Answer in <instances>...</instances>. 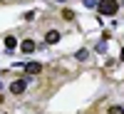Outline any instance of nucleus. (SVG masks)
I'll return each mask as SVG.
<instances>
[{
	"mask_svg": "<svg viewBox=\"0 0 124 114\" xmlns=\"http://www.w3.org/2000/svg\"><path fill=\"white\" fill-rule=\"evenodd\" d=\"M0 102H3V94H0Z\"/></svg>",
	"mask_w": 124,
	"mask_h": 114,
	"instance_id": "13",
	"label": "nucleus"
},
{
	"mask_svg": "<svg viewBox=\"0 0 124 114\" xmlns=\"http://www.w3.org/2000/svg\"><path fill=\"white\" fill-rule=\"evenodd\" d=\"M97 10H99V15H107V17H112V15H117L119 3H117V0H99Z\"/></svg>",
	"mask_w": 124,
	"mask_h": 114,
	"instance_id": "1",
	"label": "nucleus"
},
{
	"mask_svg": "<svg viewBox=\"0 0 124 114\" xmlns=\"http://www.w3.org/2000/svg\"><path fill=\"white\" fill-rule=\"evenodd\" d=\"M77 60H87V50H79V52H77Z\"/></svg>",
	"mask_w": 124,
	"mask_h": 114,
	"instance_id": "11",
	"label": "nucleus"
},
{
	"mask_svg": "<svg viewBox=\"0 0 124 114\" xmlns=\"http://www.w3.org/2000/svg\"><path fill=\"white\" fill-rule=\"evenodd\" d=\"M60 3H62V0H60Z\"/></svg>",
	"mask_w": 124,
	"mask_h": 114,
	"instance_id": "15",
	"label": "nucleus"
},
{
	"mask_svg": "<svg viewBox=\"0 0 124 114\" xmlns=\"http://www.w3.org/2000/svg\"><path fill=\"white\" fill-rule=\"evenodd\" d=\"M20 50H23V52H35V42H32V40H23Z\"/></svg>",
	"mask_w": 124,
	"mask_h": 114,
	"instance_id": "5",
	"label": "nucleus"
},
{
	"mask_svg": "<svg viewBox=\"0 0 124 114\" xmlns=\"http://www.w3.org/2000/svg\"><path fill=\"white\" fill-rule=\"evenodd\" d=\"M60 37H62V35L57 32V30H50V32L45 35V42H47V45H57V42H60Z\"/></svg>",
	"mask_w": 124,
	"mask_h": 114,
	"instance_id": "3",
	"label": "nucleus"
},
{
	"mask_svg": "<svg viewBox=\"0 0 124 114\" xmlns=\"http://www.w3.org/2000/svg\"><path fill=\"white\" fill-rule=\"evenodd\" d=\"M62 17H65V20H72V17H75V10L65 8V10H62Z\"/></svg>",
	"mask_w": 124,
	"mask_h": 114,
	"instance_id": "7",
	"label": "nucleus"
},
{
	"mask_svg": "<svg viewBox=\"0 0 124 114\" xmlns=\"http://www.w3.org/2000/svg\"><path fill=\"white\" fill-rule=\"evenodd\" d=\"M97 50H99V52H104V50H107V40H102V42L97 45Z\"/></svg>",
	"mask_w": 124,
	"mask_h": 114,
	"instance_id": "10",
	"label": "nucleus"
},
{
	"mask_svg": "<svg viewBox=\"0 0 124 114\" xmlns=\"http://www.w3.org/2000/svg\"><path fill=\"white\" fill-rule=\"evenodd\" d=\"M25 89H27V82L25 79H15L13 84H10V92H13V94H23Z\"/></svg>",
	"mask_w": 124,
	"mask_h": 114,
	"instance_id": "2",
	"label": "nucleus"
},
{
	"mask_svg": "<svg viewBox=\"0 0 124 114\" xmlns=\"http://www.w3.org/2000/svg\"><path fill=\"white\" fill-rule=\"evenodd\" d=\"M25 72H30V75H40V72H42V65H40V62H27Z\"/></svg>",
	"mask_w": 124,
	"mask_h": 114,
	"instance_id": "4",
	"label": "nucleus"
},
{
	"mask_svg": "<svg viewBox=\"0 0 124 114\" xmlns=\"http://www.w3.org/2000/svg\"><path fill=\"white\" fill-rule=\"evenodd\" d=\"M82 3H85L87 8H97V5H99V3H97V0H82Z\"/></svg>",
	"mask_w": 124,
	"mask_h": 114,
	"instance_id": "9",
	"label": "nucleus"
},
{
	"mask_svg": "<svg viewBox=\"0 0 124 114\" xmlns=\"http://www.w3.org/2000/svg\"><path fill=\"white\" fill-rule=\"evenodd\" d=\"M119 60H122V62H124V50H122V55H119Z\"/></svg>",
	"mask_w": 124,
	"mask_h": 114,
	"instance_id": "12",
	"label": "nucleus"
},
{
	"mask_svg": "<svg viewBox=\"0 0 124 114\" xmlns=\"http://www.w3.org/2000/svg\"><path fill=\"white\" fill-rule=\"evenodd\" d=\"M122 5H124V0H122Z\"/></svg>",
	"mask_w": 124,
	"mask_h": 114,
	"instance_id": "14",
	"label": "nucleus"
},
{
	"mask_svg": "<svg viewBox=\"0 0 124 114\" xmlns=\"http://www.w3.org/2000/svg\"><path fill=\"white\" fill-rule=\"evenodd\" d=\"M109 114H124V107H109Z\"/></svg>",
	"mask_w": 124,
	"mask_h": 114,
	"instance_id": "8",
	"label": "nucleus"
},
{
	"mask_svg": "<svg viewBox=\"0 0 124 114\" xmlns=\"http://www.w3.org/2000/svg\"><path fill=\"white\" fill-rule=\"evenodd\" d=\"M15 45H17V40H15L13 35H8V37H5V47H8V50H15Z\"/></svg>",
	"mask_w": 124,
	"mask_h": 114,
	"instance_id": "6",
	"label": "nucleus"
}]
</instances>
